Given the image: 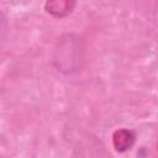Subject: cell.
Returning a JSON list of instances; mask_svg holds the SVG:
<instances>
[{
  "label": "cell",
  "instance_id": "obj_2",
  "mask_svg": "<svg viewBox=\"0 0 158 158\" xmlns=\"http://www.w3.org/2000/svg\"><path fill=\"white\" fill-rule=\"evenodd\" d=\"M78 0H47L44 10L54 19H64L75 9Z\"/></svg>",
  "mask_w": 158,
  "mask_h": 158
},
{
  "label": "cell",
  "instance_id": "obj_3",
  "mask_svg": "<svg viewBox=\"0 0 158 158\" xmlns=\"http://www.w3.org/2000/svg\"><path fill=\"white\" fill-rule=\"evenodd\" d=\"M136 142V132L128 128H120L117 131H115L114 136H112V143H114V148L120 152L123 153L128 149H131V147L135 144Z\"/></svg>",
  "mask_w": 158,
  "mask_h": 158
},
{
  "label": "cell",
  "instance_id": "obj_1",
  "mask_svg": "<svg viewBox=\"0 0 158 158\" xmlns=\"http://www.w3.org/2000/svg\"><path fill=\"white\" fill-rule=\"evenodd\" d=\"M84 62L83 40L74 33L60 36L53 51V65L63 74H73L80 70Z\"/></svg>",
  "mask_w": 158,
  "mask_h": 158
},
{
  "label": "cell",
  "instance_id": "obj_4",
  "mask_svg": "<svg viewBox=\"0 0 158 158\" xmlns=\"http://www.w3.org/2000/svg\"><path fill=\"white\" fill-rule=\"evenodd\" d=\"M6 19L4 16V14L0 11V47L2 44V42L5 41V36H6Z\"/></svg>",
  "mask_w": 158,
  "mask_h": 158
}]
</instances>
